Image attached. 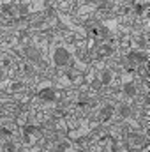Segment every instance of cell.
<instances>
[{
    "mask_svg": "<svg viewBox=\"0 0 150 152\" xmlns=\"http://www.w3.org/2000/svg\"><path fill=\"white\" fill-rule=\"evenodd\" d=\"M51 58H53V64H55L57 67H66V66L69 64L71 53H69L67 48H64V46H57V48L53 50V53H51Z\"/></svg>",
    "mask_w": 150,
    "mask_h": 152,
    "instance_id": "obj_1",
    "label": "cell"
},
{
    "mask_svg": "<svg viewBox=\"0 0 150 152\" xmlns=\"http://www.w3.org/2000/svg\"><path fill=\"white\" fill-rule=\"evenodd\" d=\"M39 97L44 99V101H53L55 99V92H53V88H42L39 92Z\"/></svg>",
    "mask_w": 150,
    "mask_h": 152,
    "instance_id": "obj_2",
    "label": "cell"
},
{
    "mask_svg": "<svg viewBox=\"0 0 150 152\" xmlns=\"http://www.w3.org/2000/svg\"><path fill=\"white\" fill-rule=\"evenodd\" d=\"M111 78H113V73H111V71H104L101 80H103V83L106 85V83H110V81H111Z\"/></svg>",
    "mask_w": 150,
    "mask_h": 152,
    "instance_id": "obj_3",
    "label": "cell"
},
{
    "mask_svg": "<svg viewBox=\"0 0 150 152\" xmlns=\"http://www.w3.org/2000/svg\"><path fill=\"white\" fill-rule=\"evenodd\" d=\"M125 94H127V96H134V94H136V88H134L133 85H127V87H125Z\"/></svg>",
    "mask_w": 150,
    "mask_h": 152,
    "instance_id": "obj_4",
    "label": "cell"
},
{
    "mask_svg": "<svg viewBox=\"0 0 150 152\" xmlns=\"http://www.w3.org/2000/svg\"><path fill=\"white\" fill-rule=\"evenodd\" d=\"M120 113L124 115V117H127V115H129V108H127V106H122V108H120Z\"/></svg>",
    "mask_w": 150,
    "mask_h": 152,
    "instance_id": "obj_5",
    "label": "cell"
}]
</instances>
